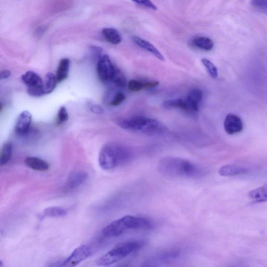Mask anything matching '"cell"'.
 <instances>
[{
  "label": "cell",
  "mask_w": 267,
  "mask_h": 267,
  "mask_svg": "<svg viewBox=\"0 0 267 267\" xmlns=\"http://www.w3.org/2000/svg\"><path fill=\"white\" fill-rule=\"evenodd\" d=\"M25 162L27 166L36 171H46L50 168L47 162L39 158L29 157L26 159Z\"/></svg>",
  "instance_id": "18"
},
{
  "label": "cell",
  "mask_w": 267,
  "mask_h": 267,
  "mask_svg": "<svg viewBox=\"0 0 267 267\" xmlns=\"http://www.w3.org/2000/svg\"><path fill=\"white\" fill-rule=\"evenodd\" d=\"M70 66V61L69 59L64 58L60 61L55 75L58 83L62 82L68 78Z\"/></svg>",
  "instance_id": "19"
},
{
  "label": "cell",
  "mask_w": 267,
  "mask_h": 267,
  "mask_svg": "<svg viewBox=\"0 0 267 267\" xmlns=\"http://www.w3.org/2000/svg\"><path fill=\"white\" fill-rule=\"evenodd\" d=\"M58 83L56 76L53 73H48L46 76L45 81L44 82V94L51 93L54 90Z\"/></svg>",
  "instance_id": "22"
},
{
  "label": "cell",
  "mask_w": 267,
  "mask_h": 267,
  "mask_svg": "<svg viewBox=\"0 0 267 267\" xmlns=\"http://www.w3.org/2000/svg\"><path fill=\"white\" fill-rule=\"evenodd\" d=\"M11 72L9 70H3L0 72V80H6L10 77Z\"/></svg>",
  "instance_id": "33"
},
{
  "label": "cell",
  "mask_w": 267,
  "mask_h": 267,
  "mask_svg": "<svg viewBox=\"0 0 267 267\" xmlns=\"http://www.w3.org/2000/svg\"><path fill=\"white\" fill-rule=\"evenodd\" d=\"M192 44L194 47L206 51L212 50L214 47V42L211 38L205 36L194 38Z\"/></svg>",
  "instance_id": "17"
},
{
  "label": "cell",
  "mask_w": 267,
  "mask_h": 267,
  "mask_svg": "<svg viewBox=\"0 0 267 267\" xmlns=\"http://www.w3.org/2000/svg\"><path fill=\"white\" fill-rule=\"evenodd\" d=\"M144 241L134 240L121 242L108 253L98 258L96 263L100 266H108L117 263L143 247Z\"/></svg>",
  "instance_id": "5"
},
{
  "label": "cell",
  "mask_w": 267,
  "mask_h": 267,
  "mask_svg": "<svg viewBox=\"0 0 267 267\" xmlns=\"http://www.w3.org/2000/svg\"><path fill=\"white\" fill-rule=\"evenodd\" d=\"M68 215L66 209L60 207H51L45 209L44 215L50 218L64 217Z\"/></svg>",
  "instance_id": "23"
},
{
  "label": "cell",
  "mask_w": 267,
  "mask_h": 267,
  "mask_svg": "<svg viewBox=\"0 0 267 267\" xmlns=\"http://www.w3.org/2000/svg\"><path fill=\"white\" fill-rule=\"evenodd\" d=\"M23 82L27 87V92L33 97H40L44 95V82L37 73L28 71L22 76Z\"/></svg>",
  "instance_id": "6"
},
{
  "label": "cell",
  "mask_w": 267,
  "mask_h": 267,
  "mask_svg": "<svg viewBox=\"0 0 267 267\" xmlns=\"http://www.w3.org/2000/svg\"><path fill=\"white\" fill-rule=\"evenodd\" d=\"M31 120L32 116L29 112L24 111L21 113L17 119L15 128V132L18 136L25 137L28 135Z\"/></svg>",
  "instance_id": "13"
},
{
  "label": "cell",
  "mask_w": 267,
  "mask_h": 267,
  "mask_svg": "<svg viewBox=\"0 0 267 267\" xmlns=\"http://www.w3.org/2000/svg\"><path fill=\"white\" fill-rule=\"evenodd\" d=\"M132 41L140 48L153 54L159 60L165 61L163 55L153 45L138 36L132 37Z\"/></svg>",
  "instance_id": "14"
},
{
  "label": "cell",
  "mask_w": 267,
  "mask_h": 267,
  "mask_svg": "<svg viewBox=\"0 0 267 267\" xmlns=\"http://www.w3.org/2000/svg\"><path fill=\"white\" fill-rule=\"evenodd\" d=\"M203 98L202 91L197 88L190 90L185 99L188 113L194 114L199 111L200 105Z\"/></svg>",
  "instance_id": "12"
},
{
  "label": "cell",
  "mask_w": 267,
  "mask_h": 267,
  "mask_svg": "<svg viewBox=\"0 0 267 267\" xmlns=\"http://www.w3.org/2000/svg\"><path fill=\"white\" fill-rule=\"evenodd\" d=\"M202 62L206 69L209 75L211 76L213 79H217L218 77V71L214 64L209 60L205 58L202 60Z\"/></svg>",
  "instance_id": "26"
},
{
  "label": "cell",
  "mask_w": 267,
  "mask_h": 267,
  "mask_svg": "<svg viewBox=\"0 0 267 267\" xmlns=\"http://www.w3.org/2000/svg\"><path fill=\"white\" fill-rule=\"evenodd\" d=\"M69 119L68 112L65 107H62L59 109L57 118V123L60 125L66 122Z\"/></svg>",
  "instance_id": "29"
},
{
  "label": "cell",
  "mask_w": 267,
  "mask_h": 267,
  "mask_svg": "<svg viewBox=\"0 0 267 267\" xmlns=\"http://www.w3.org/2000/svg\"><path fill=\"white\" fill-rule=\"evenodd\" d=\"M152 226L153 224L147 218L126 216L107 225L103 228L102 233L106 238H116L127 230H149Z\"/></svg>",
  "instance_id": "2"
},
{
  "label": "cell",
  "mask_w": 267,
  "mask_h": 267,
  "mask_svg": "<svg viewBox=\"0 0 267 267\" xmlns=\"http://www.w3.org/2000/svg\"><path fill=\"white\" fill-rule=\"evenodd\" d=\"M248 196L256 203H263L267 198V185H264L251 190Z\"/></svg>",
  "instance_id": "20"
},
{
  "label": "cell",
  "mask_w": 267,
  "mask_h": 267,
  "mask_svg": "<svg viewBox=\"0 0 267 267\" xmlns=\"http://www.w3.org/2000/svg\"><path fill=\"white\" fill-rule=\"evenodd\" d=\"M117 67L111 62L107 55L101 57L98 61L97 72L99 79L104 83L111 82Z\"/></svg>",
  "instance_id": "8"
},
{
  "label": "cell",
  "mask_w": 267,
  "mask_h": 267,
  "mask_svg": "<svg viewBox=\"0 0 267 267\" xmlns=\"http://www.w3.org/2000/svg\"><path fill=\"white\" fill-rule=\"evenodd\" d=\"M180 252L177 250L164 251L151 256L143 263V266H159L179 258Z\"/></svg>",
  "instance_id": "7"
},
{
  "label": "cell",
  "mask_w": 267,
  "mask_h": 267,
  "mask_svg": "<svg viewBox=\"0 0 267 267\" xmlns=\"http://www.w3.org/2000/svg\"><path fill=\"white\" fill-rule=\"evenodd\" d=\"M90 110L92 113L96 114H102L104 113V109L97 105H91L90 106Z\"/></svg>",
  "instance_id": "32"
},
{
  "label": "cell",
  "mask_w": 267,
  "mask_h": 267,
  "mask_svg": "<svg viewBox=\"0 0 267 267\" xmlns=\"http://www.w3.org/2000/svg\"><path fill=\"white\" fill-rule=\"evenodd\" d=\"M13 154V146L10 143L6 144L0 151V166L7 164L11 160Z\"/></svg>",
  "instance_id": "24"
},
{
  "label": "cell",
  "mask_w": 267,
  "mask_h": 267,
  "mask_svg": "<svg viewBox=\"0 0 267 267\" xmlns=\"http://www.w3.org/2000/svg\"><path fill=\"white\" fill-rule=\"evenodd\" d=\"M105 40L110 44L117 45L122 41L121 36L119 31L113 28H106L102 30Z\"/></svg>",
  "instance_id": "16"
},
{
  "label": "cell",
  "mask_w": 267,
  "mask_h": 267,
  "mask_svg": "<svg viewBox=\"0 0 267 267\" xmlns=\"http://www.w3.org/2000/svg\"><path fill=\"white\" fill-rule=\"evenodd\" d=\"M247 172V169L244 167L235 164H226L221 166L218 173L222 177H233L244 175Z\"/></svg>",
  "instance_id": "15"
},
{
  "label": "cell",
  "mask_w": 267,
  "mask_h": 267,
  "mask_svg": "<svg viewBox=\"0 0 267 267\" xmlns=\"http://www.w3.org/2000/svg\"><path fill=\"white\" fill-rule=\"evenodd\" d=\"M126 99L125 95L124 93L119 91L114 95L110 105L113 107H117L122 104Z\"/></svg>",
  "instance_id": "28"
},
{
  "label": "cell",
  "mask_w": 267,
  "mask_h": 267,
  "mask_svg": "<svg viewBox=\"0 0 267 267\" xmlns=\"http://www.w3.org/2000/svg\"><path fill=\"white\" fill-rule=\"evenodd\" d=\"M91 254L92 250L89 246L84 245L79 246L68 258L63 260L62 266L73 267L78 265L87 259Z\"/></svg>",
  "instance_id": "9"
},
{
  "label": "cell",
  "mask_w": 267,
  "mask_h": 267,
  "mask_svg": "<svg viewBox=\"0 0 267 267\" xmlns=\"http://www.w3.org/2000/svg\"><path fill=\"white\" fill-rule=\"evenodd\" d=\"M132 154L127 148L115 144H106L102 148L99 163L105 170H111L128 162Z\"/></svg>",
  "instance_id": "4"
},
{
  "label": "cell",
  "mask_w": 267,
  "mask_h": 267,
  "mask_svg": "<svg viewBox=\"0 0 267 267\" xmlns=\"http://www.w3.org/2000/svg\"><path fill=\"white\" fill-rule=\"evenodd\" d=\"M157 170L162 176L171 178H197L204 175V171L197 165L175 157L162 158Z\"/></svg>",
  "instance_id": "1"
},
{
  "label": "cell",
  "mask_w": 267,
  "mask_h": 267,
  "mask_svg": "<svg viewBox=\"0 0 267 267\" xmlns=\"http://www.w3.org/2000/svg\"><path fill=\"white\" fill-rule=\"evenodd\" d=\"M252 6L258 11L266 13L267 11V0H252Z\"/></svg>",
  "instance_id": "30"
},
{
  "label": "cell",
  "mask_w": 267,
  "mask_h": 267,
  "mask_svg": "<svg viewBox=\"0 0 267 267\" xmlns=\"http://www.w3.org/2000/svg\"><path fill=\"white\" fill-rule=\"evenodd\" d=\"M136 4L146 7L149 9L157 10V7L150 0H131Z\"/></svg>",
  "instance_id": "31"
},
{
  "label": "cell",
  "mask_w": 267,
  "mask_h": 267,
  "mask_svg": "<svg viewBox=\"0 0 267 267\" xmlns=\"http://www.w3.org/2000/svg\"><path fill=\"white\" fill-rule=\"evenodd\" d=\"M111 82L120 88L124 87L126 85V79L125 75L117 67Z\"/></svg>",
  "instance_id": "25"
},
{
  "label": "cell",
  "mask_w": 267,
  "mask_h": 267,
  "mask_svg": "<svg viewBox=\"0 0 267 267\" xmlns=\"http://www.w3.org/2000/svg\"><path fill=\"white\" fill-rule=\"evenodd\" d=\"M162 106L166 109H179L188 113V107L185 99L177 98L164 102Z\"/></svg>",
  "instance_id": "21"
},
{
  "label": "cell",
  "mask_w": 267,
  "mask_h": 267,
  "mask_svg": "<svg viewBox=\"0 0 267 267\" xmlns=\"http://www.w3.org/2000/svg\"><path fill=\"white\" fill-rule=\"evenodd\" d=\"M3 262L2 261H0V266H3Z\"/></svg>",
  "instance_id": "34"
},
{
  "label": "cell",
  "mask_w": 267,
  "mask_h": 267,
  "mask_svg": "<svg viewBox=\"0 0 267 267\" xmlns=\"http://www.w3.org/2000/svg\"><path fill=\"white\" fill-rule=\"evenodd\" d=\"M224 128L228 135H235L243 130L242 119L236 114L230 113L226 116L224 121Z\"/></svg>",
  "instance_id": "10"
},
{
  "label": "cell",
  "mask_w": 267,
  "mask_h": 267,
  "mask_svg": "<svg viewBox=\"0 0 267 267\" xmlns=\"http://www.w3.org/2000/svg\"><path fill=\"white\" fill-rule=\"evenodd\" d=\"M128 89L132 92H137L144 90V83L139 81L132 80L128 82L127 84Z\"/></svg>",
  "instance_id": "27"
},
{
  "label": "cell",
  "mask_w": 267,
  "mask_h": 267,
  "mask_svg": "<svg viewBox=\"0 0 267 267\" xmlns=\"http://www.w3.org/2000/svg\"><path fill=\"white\" fill-rule=\"evenodd\" d=\"M88 174L84 171L76 172L71 175L63 186L64 193H70L81 186L86 180Z\"/></svg>",
  "instance_id": "11"
},
{
  "label": "cell",
  "mask_w": 267,
  "mask_h": 267,
  "mask_svg": "<svg viewBox=\"0 0 267 267\" xmlns=\"http://www.w3.org/2000/svg\"><path fill=\"white\" fill-rule=\"evenodd\" d=\"M122 128L145 134L151 136H161L167 131V127L159 121L144 116H135L123 119L116 122Z\"/></svg>",
  "instance_id": "3"
}]
</instances>
